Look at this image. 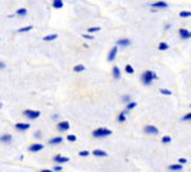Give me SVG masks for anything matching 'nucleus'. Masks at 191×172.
Wrapping results in <instances>:
<instances>
[{"mask_svg": "<svg viewBox=\"0 0 191 172\" xmlns=\"http://www.w3.org/2000/svg\"><path fill=\"white\" fill-rule=\"evenodd\" d=\"M155 79H158V76L154 72H152V70H147V72H144L143 75H141V82H143L144 86H151L153 83V80H155Z\"/></svg>", "mask_w": 191, "mask_h": 172, "instance_id": "obj_1", "label": "nucleus"}, {"mask_svg": "<svg viewBox=\"0 0 191 172\" xmlns=\"http://www.w3.org/2000/svg\"><path fill=\"white\" fill-rule=\"evenodd\" d=\"M112 134L110 129H106V128H99V129L94 130L93 131V136L94 138H105V136H108Z\"/></svg>", "mask_w": 191, "mask_h": 172, "instance_id": "obj_2", "label": "nucleus"}, {"mask_svg": "<svg viewBox=\"0 0 191 172\" xmlns=\"http://www.w3.org/2000/svg\"><path fill=\"white\" fill-rule=\"evenodd\" d=\"M23 115L29 120H36L37 117H40L41 112H40V111H34V110H26L23 112Z\"/></svg>", "mask_w": 191, "mask_h": 172, "instance_id": "obj_3", "label": "nucleus"}, {"mask_svg": "<svg viewBox=\"0 0 191 172\" xmlns=\"http://www.w3.org/2000/svg\"><path fill=\"white\" fill-rule=\"evenodd\" d=\"M144 131L147 134H151V135H157V134L159 133V130H158V128L153 126V125H147V126L144 128Z\"/></svg>", "mask_w": 191, "mask_h": 172, "instance_id": "obj_4", "label": "nucleus"}, {"mask_svg": "<svg viewBox=\"0 0 191 172\" xmlns=\"http://www.w3.org/2000/svg\"><path fill=\"white\" fill-rule=\"evenodd\" d=\"M178 35H180V37H181L182 40H189V38H191V32L189 31V29H186V28L180 29Z\"/></svg>", "mask_w": 191, "mask_h": 172, "instance_id": "obj_5", "label": "nucleus"}, {"mask_svg": "<svg viewBox=\"0 0 191 172\" xmlns=\"http://www.w3.org/2000/svg\"><path fill=\"white\" fill-rule=\"evenodd\" d=\"M54 161H55L56 165H61V163L69 162V158H68V157H62V155H60V154H56L55 157H54Z\"/></svg>", "mask_w": 191, "mask_h": 172, "instance_id": "obj_6", "label": "nucleus"}, {"mask_svg": "<svg viewBox=\"0 0 191 172\" xmlns=\"http://www.w3.org/2000/svg\"><path fill=\"white\" fill-rule=\"evenodd\" d=\"M153 8H155V9H167L168 8V4L166 1H155L152 4Z\"/></svg>", "mask_w": 191, "mask_h": 172, "instance_id": "obj_7", "label": "nucleus"}, {"mask_svg": "<svg viewBox=\"0 0 191 172\" xmlns=\"http://www.w3.org/2000/svg\"><path fill=\"white\" fill-rule=\"evenodd\" d=\"M70 125L68 121H60L59 124H57V129L60 130V131H66V130H69Z\"/></svg>", "mask_w": 191, "mask_h": 172, "instance_id": "obj_8", "label": "nucleus"}, {"mask_svg": "<svg viewBox=\"0 0 191 172\" xmlns=\"http://www.w3.org/2000/svg\"><path fill=\"white\" fill-rule=\"evenodd\" d=\"M15 129L19 130V131H26V130L29 129V124H26V122H18V124H15Z\"/></svg>", "mask_w": 191, "mask_h": 172, "instance_id": "obj_9", "label": "nucleus"}, {"mask_svg": "<svg viewBox=\"0 0 191 172\" xmlns=\"http://www.w3.org/2000/svg\"><path fill=\"white\" fill-rule=\"evenodd\" d=\"M117 55V46H115L110 50V52H108V56H107V60L108 61H113L115 57Z\"/></svg>", "mask_w": 191, "mask_h": 172, "instance_id": "obj_10", "label": "nucleus"}, {"mask_svg": "<svg viewBox=\"0 0 191 172\" xmlns=\"http://www.w3.org/2000/svg\"><path fill=\"white\" fill-rule=\"evenodd\" d=\"M29 152H40V151H42L43 149V145L42 144H40V143H34V144H32L31 147H29Z\"/></svg>", "mask_w": 191, "mask_h": 172, "instance_id": "obj_11", "label": "nucleus"}, {"mask_svg": "<svg viewBox=\"0 0 191 172\" xmlns=\"http://www.w3.org/2000/svg\"><path fill=\"white\" fill-rule=\"evenodd\" d=\"M0 141H1V143H5V144H9L10 141H12V135H10V134H3V135L0 136Z\"/></svg>", "mask_w": 191, "mask_h": 172, "instance_id": "obj_12", "label": "nucleus"}, {"mask_svg": "<svg viewBox=\"0 0 191 172\" xmlns=\"http://www.w3.org/2000/svg\"><path fill=\"white\" fill-rule=\"evenodd\" d=\"M127 112H129L127 110H125V111H122V112H120L119 117H117V121H119V122H125V121H126V115H127Z\"/></svg>", "mask_w": 191, "mask_h": 172, "instance_id": "obj_13", "label": "nucleus"}, {"mask_svg": "<svg viewBox=\"0 0 191 172\" xmlns=\"http://www.w3.org/2000/svg\"><path fill=\"white\" fill-rule=\"evenodd\" d=\"M130 45V40L127 38H121V40L117 41V46H122V47H126V46Z\"/></svg>", "mask_w": 191, "mask_h": 172, "instance_id": "obj_14", "label": "nucleus"}, {"mask_svg": "<svg viewBox=\"0 0 191 172\" xmlns=\"http://www.w3.org/2000/svg\"><path fill=\"white\" fill-rule=\"evenodd\" d=\"M182 166H184V165H181V163H174V165L168 166V170H171V171H181Z\"/></svg>", "mask_w": 191, "mask_h": 172, "instance_id": "obj_15", "label": "nucleus"}, {"mask_svg": "<svg viewBox=\"0 0 191 172\" xmlns=\"http://www.w3.org/2000/svg\"><path fill=\"white\" fill-rule=\"evenodd\" d=\"M112 75L115 79H120L121 78V72H120V69L117 66H113L112 68Z\"/></svg>", "mask_w": 191, "mask_h": 172, "instance_id": "obj_16", "label": "nucleus"}, {"mask_svg": "<svg viewBox=\"0 0 191 172\" xmlns=\"http://www.w3.org/2000/svg\"><path fill=\"white\" fill-rule=\"evenodd\" d=\"M93 154L96 155V157H107V153H106L105 151H102V149H94Z\"/></svg>", "mask_w": 191, "mask_h": 172, "instance_id": "obj_17", "label": "nucleus"}, {"mask_svg": "<svg viewBox=\"0 0 191 172\" xmlns=\"http://www.w3.org/2000/svg\"><path fill=\"white\" fill-rule=\"evenodd\" d=\"M61 141H62V138H61V136H56V138L50 139V141H48V143H50L51 145H55V144H60Z\"/></svg>", "mask_w": 191, "mask_h": 172, "instance_id": "obj_18", "label": "nucleus"}, {"mask_svg": "<svg viewBox=\"0 0 191 172\" xmlns=\"http://www.w3.org/2000/svg\"><path fill=\"white\" fill-rule=\"evenodd\" d=\"M52 5H54V8H55V9H61L64 4H62V0H54Z\"/></svg>", "mask_w": 191, "mask_h": 172, "instance_id": "obj_19", "label": "nucleus"}, {"mask_svg": "<svg viewBox=\"0 0 191 172\" xmlns=\"http://www.w3.org/2000/svg\"><path fill=\"white\" fill-rule=\"evenodd\" d=\"M57 38V35L56 33H52V35H48V36H45L43 37V40L45 41H54Z\"/></svg>", "mask_w": 191, "mask_h": 172, "instance_id": "obj_20", "label": "nucleus"}, {"mask_svg": "<svg viewBox=\"0 0 191 172\" xmlns=\"http://www.w3.org/2000/svg\"><path fill=\"white\" fill-rule=\"evenodd\" d=\"M158 50H160V51H166V50H168V43H166V42H160V43H159V46H158Z\"/></svg>", "mask_w": 191, "mask_h": 172, "instance_id": "obj_21", "label": "nucleus"}, {"mask_svg": "<svg viewBox=\"0 0 191 172\" xmlns=\"http://www.w3.org/2000/svg\"><path fill=\"white\" fill-rule=\"evenodd\" d=\"M83 70H86V66L82 65V64L75 65V66H74V72H76V73H80V72H83Z\"/></svg>", "mask_w": 191, "mask_h": 172, "instance_id": "obj_22", "label": "nucleus"}, {"mask_svg": "<svg viewBox=\"0 0 191 172\" xmlns=\"http://www.w3.org/2000/svg\"><path fill=\"white\" fill-rule=\"evenodd\" d=\"M125 72H126L127 74H134V68L130 64H127L126 66H125Z\"/></svg>", "mask_w": 191, "mask_h": 172, "instance_id": "obj_23", "label": "nucleus"}, {"mask_svg": "<svg viewBox=\"0 0 191 172\" xmlns=\"http://www.w3.org/2000/svg\"><path fill=\"white\" fill-rule=\"evenodd\" d=\"M135 107H136V102H131V101H130V102L126 105V110L127 111L133 110V108H135Z\"/></svg>", "mask_w": 191, "mask_h": 172, "instance_id": "obj_24", "label": "nucleus"}, {"mask_svg": "<svg viewBox=\"0 0 191 172\" xmlns=\"http://www.w3.org/2000/svg\"><path fill=\"white\" fill-rule=\"evenodd\" d=\"M32 28H33L32 26H27V27H23V28L18 29V32H19V33H23V32H28V31H31Z\"/></svg>", "mask_w": 191, "mask_h": 172, "instance_id": "obj_25", "label": "nucleus"}, {"mask_svg": "<svg viewBox=\"0 0 191 172\" xmlns=\"http://www.w3.org/2000/svg\"><path fill=\"white\" fill-rule=\"evenodd\" d=\"M180 17L181 18H189V17H191V12H181L180 13Z\"/></svg>", "mask_w": 191, "mask_h": 172, "instance_id": "obj_26", "label": "nucleus"}, {"mask_svg": "<svg viewBox=\"0 0 191 172\" xmlns=\"http://www.w3.org/2000/svg\"><path fill=\"white\" fill-rule=\"evenodd\" d=\"M17 14H18V15H26V14H27V9H24V8H21V9L17 10Z\"/></svg>", "mask_w": 191, "mask_h": 172, "instance_id": "obj_27", "label": "nucleus"}, {"mask_svg": "<svg viewBox=\"0 0 191 172\" xmlns=\"http://www.w3.org/2000/svg\"><path fill=\"white\" fill-rule=\"evenodd\" d=\"M99 29H101L99 27H91V28L87 29V32H89V33H93V32H98Z\"/></svg>", "mask_w": 191, "mask_h": 172, "instance_id": "obj_28", "label": "nucleus"}, {"mask_svg": "<svg viewBox=\"0 0 191 172\" xmlns=\"http://www.w3.org/2000/svg\"><path fill=\"white\" fill-rule=\"evenodd\" d=\"M162 143H164V144H167V143H171V136H168V135H164L162 138Z\"/></svg>", "mask_w": 191, "mask_h": 172, "instance_id": "obj_29", "label": "nucleus"}, {"mask_svg": "<svg viewBox=\"0 0 191 172\" xmlns=\"http://www.w3.org/2000/svg\"><path fill=\"white\" fill-rule=\"evenodd\" d=\"M160 93H162V94H166V96H171V94H172V92L170 91V89H164V88H162V89H160Z\"/></svg>", "mask_w": 191, "mask_h": 172, "instance_id": "obj_30", "label": "nucleus"}, {"mask_svg": "<svg viewBox=\"0 0 191 172\" xmlns=\"http://www.w3.org/2000/svg\"><path fill=\"white\" fill-rule=\"evenodd\" d=\"M182 120H184V121H191V112L185 115V116L182 117Z\"/></svg>", "mask_w": 191, "mask_h": 172, "instance_id": "obj_31", "label": "nucleus"}, {"mask_svg": "<svg viewBox=\"0 0 191 172\" xmlns=\"http://www.w3.org/2000/svg\"><path fill=\"white\" fill-rule=\"evenodd\" d=\"M66 139H68L69 141H75V140H76V136H75V135H73V134H70V135H68V136H66Z\"/></svg>", "mask_w": 191, "mask_h": 172, "instance_id": "obj_32", "label": "nucleus"}, {"mask_svg": "<svg viewBox=\"0 0 191 172\" xmlns=\"http://www.w3.org/2000/svg\"><path fill=\"white\" fill-rule=\"evenodd\" d=\"M79 155H80V157H88L89 152L88 151H82V152H79Z\"/></svg>", "mask_w": 191, "mask_h": 172, "instance_id": "obj_33", "label": "nucleus"}, {"mask_svg": "<svg viewBox=\"0 0 191 172\" xmlns=\"http://www.w3.org/2000/svg\"><path fill=\"white\" fill-rule=\"evenodd\" d=\"M52 170H54V171H55V172H60V171H61V170H62V167H61V166H60V165H56V166H55V167H54V168H52Z\"/></svg>", "mask_w": 191, "mask_h": 172, "instance_id": "obj_34", "label": "nucleus"}, {"mask_svg": "<svg viewBox=\"0 0 191 172\" xmlns=\"http://www.w3.org/2000/svg\"><path fill=\"white\" fill-rule=\"evenodd\" d=\"M122 101H124V102H127V103H129V102H130V96H124V97H122Z\"/></svg>", "mask_w": 191, "mask_h": 172, "instance_id": "obj_35", "label": "nucleus"}, {"mask_svg": "<svg viewBox=\"0 0 191 172\" xmlns=\"http://www.w3.org/2000/svg\"><path fill=\"white\" fill-rule=\"evenodd\" d=\"M186 162H187L186 158H180V159H178V163H181V165H185Z\"/></svg>", "mask_w": 191, "mask_h": 172, "instance_id": "obj_36", "label": "nucleus"}, {"mask_svg": "<svg viewBox=\"0 0 191 172\" xmlns=\"http://www.w3.org/2000/svg\"><path fill=\"white\" fill-rule=\"evenodd\" d=\"M83 37L87 40H93V36H89V35H83Z\"/></svg>", "mask_w": 191, "mask_h": 172, "instance_id": "obj_37", "label": "nucleus"}, {"mask_svg": "<svg viewBox=\"0 0 191 172\" xmlns=\"http://www.w3.org/2000/svg\"><path fill=\"white\" fill-rule=\"evenodd\" d=\"M4 68H5V62L0 61V69H4Z\"/></svg>", "mask_w": 191, "mask_h": 172, "instance_id": "obj_38", "label": "nucleus"}, {"mask_svg": "<svg viewBox=\"0 0 191 172\" xmlns=\"http://www.w3.org/2000/svg\"><path fill=\"white\" fill-rule=\"evenodd\" d=\"M34 136H36V138H40V136H41V131H37L36 134H34Z\"/></svg>", "mask_w": 191, "mask_h": 172, "instance_id": "obj_39", "label": "nucleus"}, {"mask_svg": "<svg viewBox=\"0 0 191 172\" xmlns=\"http://www.w3.org/2000/svg\"><path fill=\"white\" fill-rule=\"evenodd\" d=\"M40 172H54L52 170H41Z\"/></svg>", "mask_w": 191, "mask_h": 172, "instance_id": "obj_40", "label": "nucleus"}, {"mask_svg": "<svg viewBox=\"0 0 191 172\" xmlns=\"http://www.w3.org/2000/svg\"><path fill=\"white\" fill-rule=\"evenodd\" d=\"M0 107H1V103H0Z\"/></svg>", "mask_w": 191, "mask_h": 172, "instance_id": "obj_41", "label": "nucleus"}, {"mask_svg": "<svg viewBox=\"0 0 191 172\" xmlns=\"http://www.w3.org/2000/svg\"><path fill=\"white\" fill-rule=\"evenodd\" d=\"M190 106H191V105H190Z\"/></svg>", "mask_w": 191, "mask_h": 172, "instance_id": "obj_42", "label": "nucleus"}]
</instances>
